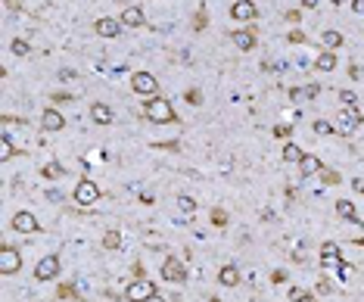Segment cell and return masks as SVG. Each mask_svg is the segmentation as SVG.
<instances>
[{
  "label": "cell",
  "mask_w": 364,
  "mask_h": 302,
  "mask_svg": "<svg viewBox=\"0 0 364 302\" xmlns=\"http://www.w3.org/2000/svg\"><path fill=\"white\" fill-rule=\"evenodd\" d=\"M7 10H22V0H4Z\"/></svg>",
  "instance_id": "ab89813d"
},
{
  "label": "cell",
  "mask_w": 364,
  "mask_h": 302,
  "mask_svg": "<svg viewBox=\"0 0 364 302\" xmlns=\"http://www.w3.org/2000/svg\"><path fill=\"white\" fill-rule=\"evenodd\" d=\"M290 131H293L290 125H277V128H274V137H290Z\"/></svg>",
  "instance_id": "d590c367"
},
{
  "label": "cell",
  "mask_w": 364,
  "mask_h": 302,
  "mask_svg": "<svg viewBox=\"0 0 364 302\" xmlns=\"http://www.w3.org/2000/svg\"><path fill=\"white\" fill-rule=\"evenodd\" d=\"M320 181H324V184H339V175L330 171V168H320Z\"/></svg>",
  "instance_id": "f546056e"
},
{
  "label": "cell",
  "mask_w": 364,
  "mask_h": 302,
  "mask_svg": "<svg viewBox=\"0 0 364 302\" xmlns=\"http://www.w3.org/2000/svg\"><path fill=\"white\" fill-rule=\"evenodd\" d=\"M72 78H75V75H72L69 69H62V72H59V81H72Z\"/></svg>",
  "instance_id": "60d3db41"
},
{
  "label": "cell",
  "mask_w": 364,
  "mask_h": 302,
  "mask_svg": "<svg viewBox=\"0 0 364 302\" xmlns=\"http://www.w3.org/2000/svg\"><path fill=\"white\" fill-rule=\"evenodd\" d=\"M317 4H320V0H302V7H305V10H314Z\"/></svg>",
  "instance_id": "7bdbcfd3"
},
{
  "label": "cell",
  "mask_w": 364,
  "mask_h": 302,
  "mask_svg": "<svg viewBox=\"0 0 364 302\" xmlns=\"http://www.w3.org/2000/svg\"><path fill=\"white\" fill-rule=\"evenodd\" d=\"M59 274V258L56 255H47V258H40L37 262V268H34V277L37 281H50Z\"/></svg>",
  "instance_id": "52a82bcc"
},
{
  "label": "cell",
  "mask_w": 364,
  "mask_h": 302,
  "mask_svg": "<svg viewBox=\"0 0 364 302\" xmlns=\"http://www.w3.org/2000/svg\"><path fill=\"white\" fill-rule=\"evenodd\" d=\"M324 165H320V159L317 156H302V162H299V171H302V178H311V175H317Z\"/></svg>",
  "instance_id": "e0dca14e"
},
{
  "label": "cell",
  "mask_w": 364,
  "mask_h": 302,
  "mask_svg": "<svg viewBox=\"0 0 364 302\" xmlns=\"http://www.w3.org/2000/svg\"><path fill=\"white\" fill-rule=\"evenodd\" d=\"M218 281H221L224 287H237V284H240V271H237L233 265H224V268L218 271Z\"/></svg>",
  "instance_id": "ac0fdd59"
},
{
  "label": "cell",
  "mask_w": 364,
  "mask_h": 302,
  "mask_svg": "<svg viewBox=\"0 0 364 302\" xmlns=\"http://www.w3.org/2000/svg\"><path fill=\"white\" fill-rule=\"evenodd\" d=\"M149 296H156V287H153L149 281H134V284H128V290H125V299H128V302H146Z\"/></svg>",
  "instance_id": "277c9868"
},
{
  "label": "cell",
  "mask_w": 364,
  "mask_h": 302,
  "mask_svg": "<svg viewBox=\"0 0 364 302\" xmlns=\"http://www.w3.org/2000/svg\"><path fill=\"white\" fill-rule=\"evenodd\" d=\"M40 125H44L47 131H62V128H66V119L59 116L56 109H44V116H40Z\"/></svg>",
  "instance_id": "8fae6325"
},
{
  "label": "cell",
  "mask_w": 364,
  "mask_h": 302,
  "mask_svg": "<svg viewBox=\"0 0 364 302\" xmlns=\"http://www.w3.org/2000/svg\"><path fill=\"white\" fill-rule=\"evenodd\" d=\"M230 37H233V44H237L240 50H252V47H255V34H252L249 28H246V31H233Z\"/></svg>",
  "instance_id": "2e32d148"
},
{
  "label": "cell",
  "mask_w": 364,
  "mask_h": 302,
  "mask_svg": "<svg viewBox=\"0 0 364 302\" xmlns=\"http://www.w3.org/2000/svg\"><path fill=\"white\" fill-rule=\"evenodd\" d=\"M314 131H317V134H333L336 128H333L330 122H320V119H317V122H314Z\"/></svg>",
  "instance_id": "4dcf8cb0"
},
{
  "label": "cell",
  "mask_w": 364,
  "mask_h": 302,
  "mask_svg": "<svg viewBox=\"0 0 364 302\" xmlns=\"http://www.w3.org/2000/svg\"><path fill=\"white\" fill-rule=\"evenodd\" d=\"M10 156H13V140H10V134L4 131V134H0V159L7 162Z\"/></svg>",
  "instance_id": "cb8c5ba5"
},
{
  "label": "cell",
  "mask_w": 364,
  "mask_h": 302,
  "mask_svg": "<svg viewBox=\"0 0 364 302\" xmlns=\"http://www.w3.org/2000/svg\"><path fill=\"white\" fill-rule=\"evenodd\" d=\"M271 281H274V284H283V281H287V271H274Z\"/></svg>",
  "instance_id": "f35d334b"
},
{
  "label": "cell",
  "mask_w": 364,
  "mask_h": 302,
  "mask_svg": "<svg viewBox=\"0 0 364 302\" xmlns=\"http://www.w3.org/2000/svg\"><path fill=\"white\" fill-rule=\"evenodd\" d=\"M131 88H134L137 94H143V97H153L159 84H156V78H153L149 72H134V75H131Z\"/></svg>",
  "instance_id": "5b68a950"
},
{
  "label": "cell",
  "mask_w": 364,
  "mask_h": 302,
  "mask_svg": "<svg viewBox=\"0 0 364 302\" xmlns=\"http://www.w3.org/2000/svg\"><path fill=\"white\" fill-rule=\"evenodd\" d=\"M212 224H215V228H224V224H227V212L224 209H212Z\"/></svg>",
  "instance_id": "4316f807"
},
{
  "label": "cell",
  "mask_w": 364,
  "mask_h": 302,
  "mask_svg": "<svg viewBox=\"0 0 364 302\" xmlns=\"http://www.w3.org/2000/svg\"><path fill=\"white\" fill-rule=\"evenodd\" d=\"M287 41H290V44H302V41H305V31H299V28H293V31L287 34Z\"/></svg>",
  "instance_id": "1f68e13d"
},
{
  "label": "cell",
  "mask_w": 364,
  "mask_h": 302,
  "mask_svg": "<svg viewBox=\"0 0 364 302\" xmlns=\"http://www.w3.org/2000/svg\"><path fill=\"white\" fill-rule=\"evenodd\" d=\"M352 10H355L358 16H364V0H352Z\"/></svg>",
  "instance_id": "74e56055"
},
{
  "label": "cell",
  "mask_w": 364,
  "mask_h": 302,
  "mask_svg": "<svg viewBox=\"0 0 364 302\" xmlns=\"http://www.w3.org/2000/svg\"><path fill=\"white\" fill-rule=\"evenodd\" d=\"M13 231H19V234H34V231H37V218H34L31 212H16V215H13Z\"/></svg>",
  "instance_id": "9c48e42d"
},
{
  "label": "cell",
  "mask_w": 364,
  "mask_h": 302,
  "mask_svg": "<svg viewBox=\"0 0 364 302\" xmlns=\"http://www.w3.org/2000/svg\"><path fill=\"white\" fill-rule=\"evenodd\" d=\"M193 28H196V31H202V28H206V10H199V16L193 19Z\"/></svg>",
  "instance_id": "e575fe53"
},
{
  "label": "cell",
  "mask_w": 364,
  "mask_h": 302,
  "mask_svg": "<svg viewBox=\"0 0 364 302\" xmlns=\"http://www.w3.org/2000/svg\"><path fill=\"white\" fill-rule=\"evenodd\" d=\"M358 243H361V246H364V237H361V240H358Z\"/></svg>",
  "instance_id": "7dc6e473"
},
{
  "label": "cell",
  "mask_w": 364,
  "mask_h": 302,
  "mask_svg": "<svg viewBox=\"0 0 364 302\" xmlns=\"http://www.w3.org/2000/svg\"><path fill=\"white\" fill-rule=\"evenodd\" d=\"M290 302H311V296H308L302 287H293V290H290Z\"/></svg>",
  "instance_id": "484cf974"
},
{
  "label": "cell",
  "mask_w": 364,
  "mask_h": 302,
  "mask_svg": "<svg viewBox=\"0 0 364 302\" xmlns=\"http://www.w3.org/2000/svg\"><path fill=\"white\" fill-rule=\"evenodd\" d=\"M339 100H342L346 106H358V97H355L352 91H342V94H339Z\"/></svg>",
  "instance_id": "836d02e7"
},
{
  "label": "cell",
  "mask_w": 364,
  "mask_h": 302,
  "mask_svg": "<svg viewBox=\"0 0 364 302\" xmlns=\"http://www.w3.org/2000/svg\"><path fill=\"white\" fill-rule=\"evenodd\" d=\"M320 44L327 47V50H336V47H342V34L330 28V31H324V34H320Z\"/></svg>",
  "instance_id": "ffe728a7"
},
{
  "label": "cell",
  "mask_w": 364,
  "mask_h": 302,
  "mask_svg": "<svg viewBox=\"0 0 364 302\" xmlns=\"http://www.w3.org/2000/svg\"><path fill=\"white\" fill-rule=\"evenodd\" d=\"M320 265H342L339 246H336V243H324V246H320Z\"/></svg>",
  "instance_id": "7c38bea8"
},
{
  "label": "cell",
  "mask_w": 364,
  "mask_h": 302,
  "mask_svg": "<svg viewBox=\"0 0 364 302\" xmlns=\"http://www.w3.org/2000/svg\"><path fill=\"white\" fill-rule=\"evenodd\" d=\"M121 25H128V28L143 25V10H140V7H128L125 13H121Z\"/></svg>",
  "instance_id": "9a60e30c"
},
{
  "label": "cell",
  "mask_w": 364,
  "mask_h": 302,
  "mask_svg": "<svg viewBox=\"0 0 364 302\" xmlns=\"http://www.w3.org/2000/svg\"><path fill=\"white\" fill-rule=\"evenodd\" d=\"M333 4H336V7H342V4H349V0H333Z\"/></svg>",
  "instance_id": "bcb514c9"
},
{
  "label": "cell",
  "mask_w": 364,
  "mask_h": 302,
  "mask_svg": "<svg viewBox=\"0 0 364 302\" xmlns=\"http://www.w3.org/2000/svg\"><path fill=\"white\" fill-rule=\"evenodd\" d=\"M317 293H330V284L327 281H317Z\"/></svg>",
  "instance_id": "b9f144b4"
},
{
  "label": "cell",
  "mask_w": 364,
  "mask_h": 302,
  "mask_svg": "<svg viewBox=\"0 0 364 302\" xmlns=\"http://www.w3.org/2000/svg\"><path fill=\"white\" fill-rule=\"evenodd\" d=\"M358 125H361V116L355 112V106H346V109L339 112V128H336V131L346 134V131H355Z\"/></svg>",
  "instance_id": "30bf717a"
},
{
  "label": "cell",
  "mask_w": 364,
  "mask_h": 302,
  "mask_svg": "<svg viewBox=\"0 0 364 302\" xmlns=\"http://www.w3.org/2000/svg\"><path fill=\"white\" fill-rule=\"evenodd\" d=\"M355 190H358V193H364V178H355Z\"/></svg>",
  "instance_id": "ee69618b"
},
{
  "label": "cell",
  "mask_w": 364,
  "mask_h": 302,
  "mask_svg": "<svg viewBox=\"0 0 364 302\" xmlns=\"http://www.w3.org/2000/svg\"><path fill=\"white\" fill-rule=\"evenodd\" d=\"M187 100H190V103H193V106H196V103H199V100H202V94H199V91H187Z\"/></svg>",
  "instance_id": "8d00e7d4"
},
{
  "label": "cell",
  "mask_w": 364,
  "mask_h": 302,
  "mask_svg": "<svg viewBox=\"0 0 364 302\" xmlns=\"http://www.w3.org/2000/svg\"><path fill=\"white\" fill-rule=\"evenodd\" d=\"M103 246H106V249H118V246H121V234H118V231H106Z\"/></svg>",
  "instance_id": "d4e9b609"
},
{
  "label": "cell",
  "mask_w": 364,
  "mask_h": 302,
  "mask_svg": "<svg viewBox=\"0 0 364 302\" xmlns=\"http://www.w3.org/2000/svg\"><path fill=\"white\" fill-rule=\"evenodd\" d=\"M91 119H94L97 125H109V122H112V109H109L106 103H94V106H91Z\"/></svg>",
  "instance_id": "5bb4252c"
},
{
  "label": "cell",
  "mask_w": 364,
  "mask_h": 302,
  "mask_svg": "<svg viewBox=\"0 0 364 302\" xmlns=\"http://www.w3.org/2000/svg\"><path fill=\"white\" fill-rule=\"evenodd\" d=\"M336 212H339V218H349V221H358V212H355V203H349V200H339V203H336Z\"/></svg>",
  "instance_id": "44dd1931"
},
{
  "label": "cell",
  "mask_w": 364,
  "mask_h": 302,
  "mask_svg": "<svg viewBox=\"0 0 364 302\" xmlns=\"http://www.w3.org/2000/svg\"><path fill=\"white\" fill-rule=\"evenodd\" d=\"M146 302H165V299H162V296H149Z\"/></svg>",
  "instance_id": "f6af8a7d"
},
{
  "label": "cell",
  "mask_w": 364,
  "mask_h": 302,
  "mask_svg": "<svg viewBox=\"0 0 364 302\" xmlns=\"http://www.w3.org/2000/svg\"><path fill=\"white\" fill-rule=\"evenodd\" d=\"M314 69H317V72H333V69H336V56L324 50V53L314 59Z\"/></svg>",
  "instance_id": "d6986e66"
},
{
  "label": "cell",
  "mask_w": 364,
  "mask_h": 302,
  "mask_svg": "<svg viewBox=\"0 0 364 302\" xmlns=\"http://www.w3.org/2000/svg\"><path fill=\"white\" fill-rule=\"evenodd\" d=\"M143 112H146L149 122H159V125H165V122H175V119H178L175 109H172V103L162 100V97H149L146 106H143Z\"/></svg>",
  "instance_id": "6da1fadb"
},
{
  "label": "cell",
  "mask_w": 364,
  "mask_h": 302,
  "mask_svg": "<svg viewBox=\"0 0 364 302\" xmlns=\"http://www.w3.org/2000/svg\"><path fill=\"white\" fill-rule=\"evenodd\" d=\"M162 277L168 284H184L187 281V268L181 265L178 258H165V265H162Z\"/></svg>",
  "instance_id": "8992f818"
},
{
  "label": "cell",
  "mask_w": 364,
  "mask_h": 302,
  "mask_svg": "<svg viewBox=\"0 0 364 302\" xmlns=\"http://www.w3.org/2000/svg\"><path fill=\"white\" fill-rule=\"evenodd\" d=\"M230 16L237 22H252L259 16V10H255V4H249V0H237V4L230 7Z\"/></svg>",
  "instance_id": "ba28073f"
},
{
  "label": "cell",
  "mask_w": 364,
  "mask_h": 302,
  "mask_svg": "<svg viewBox=\"0 0 364 302\" xmlns=\"http://www.w3.org/2000/svg\"><path fill=\"white\" fill-rule=\"evenodd\" d=\"M178 209H181V212H193V209H196L193 197H178Z\"/></svg>",
  "instance_id": "f1b7e54d"
},
{
  "label": "cell",
  "mask_w": 364,
  "mask_h": 302,
  "mask_svg": "<svg viewBox=\"0 0 364 302\" xmlns=\"http://www.w3.org/2000/svg\"><path fill=\"white\" fill-rule=\"evenodd\" d=\"M97 200H100V187L91 178H81L78 187H75V203L78 206H94Z\"/></svg>",
  "instance_id": "7a4b0ae2"
},
{
  "label": "cell",
  "mask_w": 364,
  "mask_h": 302,
  "mask_svg": "<svg viewBox=\"0 0 364 302\" xmlns=\"http://www.w3.org/2000/svg\"><path fill=\"white\" fill-rule=\"evenodd\" d=\"M10 50H13L16 56H25V53H28V44H25V41H13V47H10Z\"/></svg>",
  "instance_id": "d6a6232c"
},
{
  "label": "cell",
  "mask_w": 364,
  "mask_h": 302,
  "mask_svg": "<svg viewBox=\"0 0 364 302\" xmlns=\"http://www.w3.org/2000/svg\"><path fill=\"white\" fill-rule=\"evenodd\" d=\"M22 268V252L19 249H13V246H4L0 249V274H16Z\"/></svg>",
  "instance_id": "3957f363"
},
{
  "label": "cell",
  "mask_w": 364,
  "mask_h": 302,
  "mask_svg": "<svg viewBox=\"0 0 364 302\" xmlns=\"http://www.w3.org/2000/svg\"><path fill=\"white\" fill-rule=\"evenodd\" d=\"M44 178H59L62 175V165H56V162H50V165H44V171H40Z\"/></svg>",
  "instance_id": "83f0119b"
},
{
  "label": "cell",
  "mask_w": 364,
  "mask_h": 302,
  "mask_svg": "<svg viewBox=\"0 0 364 302\" xmlns=\"http://www.w3.org/2000/svg\"><path fill=\"white\" fill-rule=\"evenodd\" d=\"M302 149L296 146V143H287V146H283V162H302Z\"/></svg>",
  "instance_id": "603a6c76"
},
{
  "label": "cell",
  "mask_w": 364,
  "mask_h": 302,
  "mask_svg": "<svg viewBox=\"0 0 364 302\" xmlns=\"http://www.w3.org/2000/svg\"><path fill=\"white\" fill-rule=\"evenodd\" d=\"M121 31V22L118 19H97V34L100 37H115Z\"/></svg>",
  "instance_id": "4fadbf2b"
},
{
  "label": "cell",
  "mask_w": 364,
  "mask_h": 302,
  "mask_svg": "<svg viewBox=\"0 0 364 302\" xmlns=\"http://www.w3.org/2000/svg\"><path fill=\"white\" fill-rule=\"evenodd\" d=\"M317 94H320V88H317V84H308V88H293V91H290V97H293V100H302V97H308V100H311V97H317Z\"/></svg>",
  "instance_id": "7402d4cb"
}]
</instances>
